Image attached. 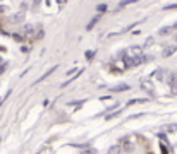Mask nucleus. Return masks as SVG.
<instances>
[{"label":"nucleus","instance_id":"obj_1","mask_svg":"<svg viewBox=\"0 0 177 154\" xmlns=\"http://www.w3.org/2000/svg\"><path fill=\"white\" fill-rule=\"evenodd\" d=\"M117 146L120 147V151H124V152H131V151H133V142H131L127 137H122L119 140Z\"/></svg>","mask_w":177,"mask_h":154},{"label":"nucleus","instance_id":"obj_2","mask_svg":"<svg viewBox=\"0 0 177 154\" xmlns=\"http://www.w3.org/2000/svg\"><path fill=\"white\" fill-rule=\"evenodd\" d=\"M21 33H22V36H24V38H26V36L33 38V34H34V27H33L31 24H24V26L21 27Z\"/></svg>","mask_w":177,"mask_h":154},{"label":"nucleus","instance_id":"obj_3","mask_svg":"<svg viewBox=\"0 0 177 154\" xmlns=\"http://www.w3.org/2000/svg\"><path fill=\"white\" fill-rule=\"evenodd\" d=\"M177 52V45H172V46H167L163 48V52H162V57H165V58H169V57H172V55Z\"/></svg>","mask_w":177,"mask_h":154},{"label":"nucleus","instance_id":"obj_4","mask_svg":"<svg viewBox=\"0 0 177 154\" xmlns=\"http://www.w3.org/2000/svg\"><path fill=\"white\" fill-rule=\"evenodd\" d=\"M138 0H122V2H119V5L115 7V12H119V11H122V9H126L127 5H131V4H136Z\"/></svg>","mask_w":177,"mask_h":154},{"label":"nucleus","instance_id":"obj_5","mask_svg":"<svg viewBox=\"0 0 177 154\" xmlns=\"http://www.w3.org/2000/svg\"><path fill=\"white\" fill-rule=\"evenodd\" d=\"M100 19H102V14H97V16L93 17L91 21L88 22V26H86V29H88V31H91L93 27L97 26V22H98V21H100Z\"/></svg>","mask_w":177,"mask_h":154},{"label":"nucleus","instance_id":"obj_6","mask_svg":"<svg viewBox=\"0 0 177 154\" xmlns=\"http://www.w3.org/2000/svg\"><path fill=\"white\" fill-rule=\"evenodd\" d=\"M55 69H57V67H52V69H48L47 72H45V74L41 75V77H40V79H36V84H38V82H43V80L47 79V77H48L50 74H54V72H55Z\"/></svg>","mask_w":177,"mask_h":154},{"label":"nucleus","instance_id":"obj_7","mask_svg":"<svg viewBox=\"0 0 177 154\" xmlns=\"http://www.w3.org/2000/svg\"><path fill=\"white\" fill-rule=\"evenodd\" d=\"M127 89H129V84H117L112 87L113 93H120V91H127Z\"/></svg>","mask_w":177,"mask_h":154},{"label":"nucleus","instance_id":"obj_8","mask_svg":"<svg viewBox=\"0 0 177 154\" xmlns=\"http://www.w3.org/2000/svg\"><path fill=\"white\" fill-rule=\"evenodd\" d=\"M141 52H143V48H139V46H133V48H129L126 53H131V55H143Z\"/></svg>","mask_w":177,"mask_h":154},{"label":"nucleus","instance_id":"obj_9","mask_svg":"<svg viewBox=\"0 0 177 154\" xmlns=\"http://www.w3.org/2000/svg\"><path fill=\"white\" fill-rule=\"evenodd\" d=\"M146 98H141V99H129L127 101V106H133V105H139V103H145Z\"/></svg>","mask_w":177,"mask_h":154},{"label":"nucleus","instance_id":"obj_10","mask_svg":"<svg viewBox=\"0 0 177 154\" xmlns=\"http://www.w3.org/2000/svg\"><path fill=\"white\" fill-rule=\"evenodd\" d=\"M153 75H155V77H156L158 80H162V79H163V75H165V70H163V69H158Z\"/></svg>","mask_w":177,"mask_h":154},{"label":"nucleus","instance_id":"obj_11","mask_svg":"<svg viewBox=\"0 0 177 154\" xmlns=\"http://www.w3.org/2000/svg\"><path fill=\"white\" fill-rule=\"evenodd\" d=\"M22 19H24V14H22V12H19L17 16H12L11 17V21H14V22H19V21H22Z\"/></svg>","mask_w":177,"mask_h":154},{"label":"nucleus","instance_id":"obj_12","mask_svg":"<svg viewBox=\"0 0 177 154\" xmlns=\"http://www.w3.org/2000/svg\"><path fill=\"white\" fill-rule=\"evenodd\" d=\"M170 33H172V27L167 26V27H163V29H160V36H167V34H170Z\"/></svg>","mask_w":177,"mask_h":154},{"label":"nucleus","instance_id":"obj_13","mask_svg":"<svg viewBox=\"0 0 177 154\" xmlns=\"http://www.w3.org/2000/svg\"><path fill=\"white\" fill-rule=\"evenodd\" d=\"M120 113H122V112H120V110H117V112H113V113H108V115H107V117H105V118H107V120H112V118L119 117Z\"/></svg>","mask_w":177,"mask_h":154},{"label":"nucleus","instance_id":"obj_14","mask_svg":"<svg viewBox=\"0 0 177 154\" xmlns=\"http://www.w3.org/2000/svg\"><path fill=\"white\" fill-rule=\"evenodd\" d=\"M120 152V147L119 146H112V147L108 149V154H119Z\"/></svg>","mask_w":177,"mask_h":154},{"label":"nucleus","instance_id":"obj_15","mask_svg":"<svg viewBox=\"0 0 177 154\" xmlns=\"http://www.w3.org/2000/svg\"><path fill=\"white\" fill-rule=\"evenodd\" d=\"M81 154H97V149H93V147H84V151H81Z\"/></svg>","mask_w":177,"mask_h":154},{"label":"nucleus","instance_id":"obj_16","mask_svg":"<svg viewBox=\"0 0 177 154\" xmlns=\"http://www.w3.org/2000/svg\"><path fill=\"white\" fill-rule=\"evenodd\" d=\"M84 55H86V60H93L95 58V52H93V50H88Z\"/></svg>","mask_w":177,"mask_h":154},{"label":"nucleus","instance_id":"obj_17","mask_svg":"<svg viewBox=\"0 0 177 154\" xmlns=\"http://www.w3.org/2000/svg\"><path fill=\"white\" fill-rule=\"evenodd\" d=\"M107 9H108L107 4H100V5L97 7V11H98V12H107Z\"/></svg>","mask_w":177,"mask_h":154},{"label":"nucleus","instance_id":"obj_18","mask_svg":"<svg viewBox=\"0 0 177 154\" xmlns=\"http://www.w3.org/2000/svg\"><path fill=\"white\" fill-rule=\"evenodd\" d=\"M7 67H9V64H7V62H4V64H0V75L4 74V72H5V69Z\"/></svg>","mask_w":177,"mask_h":154},{"label":"nucleus","instance_id":"obj_19","mask_svg":"<svg viewBox=\"0 0 177 154\" xmlns=\"http://www.w3.org/2000/svg\"><path fill=\"white\" fill-rule=\"evenodd\" d=\"M163 9H165V11H175V9H177V4H170V5H165Z\"/></svg>","mask_w":177,"mask_h":154},{"label":"nucleus","instance_id":"obj_20","mask_svg":"<svg viewBox=\"0 0 177 154\" xmlns=\"http://www.w3.org/2000/svg\"><path fill=\"white\" fill-rule=\"evenodd\" d=\"M151 45H153V38H148V39H146V43H145V48H150Z\"/></svg>","mask_w":177,"mask_h":154},{"label":"nucleus","instance_id":"obj_21","mask_svg":"<svg viewBox=\"0 0 177 154\" xmlns=\"http://www.w3.org/2000/svg\"><path fill=\"white\" fill-rule=\"evenodd\" d=\"M165 130H170V132H175L177 130V125H167Z\"/></svg>","mask_w":177,"mask_h":154},{"label":"nucleus","instance_id":"obj_22","mask_svg":"<svg viewBox=\"0 0 177 154\" xmlns=\"http://www.w3.org/2000/svg\"><path fill=\"white\" fill-rule=\"evenodd\" d=\"M158 139H162V142L167 144V135H165V134H158Z\"/></svg>","mask_w":177,"mask_h":154},{"label":"nucleus","instance_id":"obj_23","mask_svg":"<svg viewBox=\"0 0 177 154\" xmlns=\"http://www.w3.org/2000/svg\"><path fill=\"white\" fill-rule=\"evenodd\" d=\"M79 70H81V69H79ZM74 72H77V69H76V67H74V69H69V70H67V75H72Z\"/></svg>","mask_w":177,"mask_h":154},{"label":"nucleus","instance_id":"obj_24","mask_svg":"<svg viewBox=\"0 0 177 154\" xmlns=\"http://www.w3.org/2000/svg\"><path fill=\"white\" fill-rule=\"evenodd\" d=\"M14 39H17V41H22V39H24V36H21V34H14Z\"/></svg>","mask_w":177,"mask_h":154},{"label":"nucleus","instance_id":"obj_25","mask_svg":"<svg viewBox=\"0 0 177 154\" xmlns=\"http://www.w3.org/2000/svg\"><path fill=\"white\" fill-rule=\"evenodd\" d=\"M40 2H41V0H33V5L38 7V5H40Z\"/></svg>","mask_w":177,"mask_h":154},{"label":"nucleus","instance_id":"obj_26","mask_svg":"<svg viewBox=\"0 0 177 154\" xmlns=\"http://www.w3.org/2000/svg\"><path fill=\"white\" fill-rule=\"evenodd\" d=\"M170 27H172V31H177V22L174 24V26H170Z\"/></svg>","mask_w":177,"mask_h":154},{"label":"nucleus","instance_id":"obj_27","mask_svg":"<svg viewBox=\"0 0 177 154\" xmlns=\"http://www.w3.org/2000/svg\"><path fill=\"white\" fill-rule=\"evenodd\" d=\"M4 11H5V7H4V5H0V12H4Z\"/></svg>","mask_w":177,"mask_h":154},{"label":"nucleus","instance_id":"obj_28","mask_svg":"<svg viewBox=\"0 0 177 154\" xmlns=\"http://www.w3.org/2000/svg\"><path fill=\"white\" fill-rule=\"evenodd\" d=\"M59 2H60V4H64V2H65V0H59Z\"/></svg>","mask_w":177,"mask_h":154},{"label":"nucleus","instance_id":"obj_29","mask_svg":"<svg viewBox=\"0 0 177 154\" xmlns=\"http://www.w3.org/2000/svg\"><path fill=\"white\" fill-rule=\"evenodd\" d=\"M175 45H177V34H175Z\"/></svg>","mask_w":177,"mask_h":154},{"label":"nucleus","instance_id":"obj_30","mask_svg":"<svg viewBox=\"0 0 177 154\" xmlns=\"http://www.w3.org/2000/svg\"><path fill=\"white\" fill-rule=\"evenodd\" d=\"M0 64H2V58H0Z\"/></svg>","mask_w":177,"mask_h":154}]
</instances>
